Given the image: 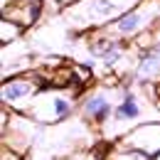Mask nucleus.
<instances>
[{
    "mask_svg": "<svg viewBox=\"0 0 160 160\" xmlns=\"http://www.w3.org/2000/svg\"><path fill=\"white\" fill-rule=\"evenodd\" d=\"M74 111H79V99L72 89L47 86L32 99L30 108L25 113L32 121H37L40 126H57L62 121L72 118Z\"/></svg>",
    "mask_w": 160,
    "mask_h": 160,
    "instance_id": "2",
    "label": "nucleus"
},
{
    "mask_svg": "<svg viewBox=\"0 0 160 160\" xmlns=\"http://www.w3.org/2000/svg\"><path fill=\"white\" fill-rule=\"evenodd\" d=\"M140 2L143 0H79L64 8V20L74 32L103 30Z\"/></svg>",
    "mask_w": 160,
    "mask_h": 160,
    "instance_id": "1",
    "label": "nucleus"
},
{
    "mask_svg": "<svg viewBox=\"0 0 160 160\" xmlns=\"http://www.w3.org/2000/svg\"><path fill=\"white\" fill-rule=\"evenodd\" d=\"M74 2H79V0H54V5H59L62 10H64V8H69V5H74Z\"/></svg>",
    "mask_w": 160,
    "mask_h": 160,
    "instance_id": "13",
    "label": "nucleus"
},
{
    "mask_svg": "<svg viewBox=\"0 0 160 160\" xmlns=\"http://www.w3.org/2000/svg\"><path fill=\"white\" fill-rule=\"evenodd\" d=\"M143 118V101H140L138 91L131 89V84L118 86V103L113 108L111 121L101 128L108 138L118 140L121 136H126L131 128H136V123Z\"/></svg>",
    "mask_w": 160,
    "mask_h": 160,
    "instance_id": "4",
    "label": "nucleus"
},
{
    "mask_svg": "<svg viewBox=\"0 0 160 160\" xmlns=\"http://www.w3.org/2000/svg\"><path fill=\"white\" fill-rule=\"evenodd\" d=\"M44 89L40 74L37 72H30V74H15V77H8L2 79V86H0V101L5 108L10 111H20L25 113L30 108L32 99Z\"/></svg>",
    "mask_w": 160,
    "mask_h": 160,
    "instance_id": "5",
    "label": "nucleus"
},
{
    "mask_svg": "<svg viewBox=\"0 0 160 160\" xmlns=\"http://www.w3.org/2000/svg\"><path fill=\"white\" fill-rule=\"evenodd\" d=\"M44 15V0H12L2 8V18L18 22L22 30H30Z\"/></svg>",
    "mask_w": 160,
    "mask_h": 160,
    "instance_id": "9",
    "label": "nucleus"
},
{
    "mask_svg": "<svg viewBox=\"0 0 160 160\" xmlns=\"http://www.w3.org/2000/svg\"><path fill=\"white\" fill-rule=\"evenodd\" d=\"M25 160H44V158H32V155H27Z\"/></svg>",
    "mask_w": 160,
    "mask_h": 160,
    "instance_id": "15",
    "label": "nucleus"
},
{
    "mask_svg": "<svg viewBox=\"0 0 160 160\" xmlns=\"http://www.w3.org/2000/svg\"><path fill=\"white\" fill-rule=\"evenodd\" d=\"M155 101H158V103H160V84H158V86H155Z\"/></svg>",
    "mask_w": 160,
    "mask_h": 160,
    "instance_id": "14",
    "label": "nucleus"
},
{
    "mask_svg": "<svg viewBox=\"0 0 160 160\" xmlns=\"http://www.w3.org/2000/svg\"><path fill=\"white\" fill-rule=\"evenodd\" d=\"M116 103H118V86H113V89L99 86V89H91L89 94H84L79 99V113L89 126L103 128L113 116Z\"/></svg>",
    "mask_w": 160,
    "mask_h": 160,
    "instance_id": "7",
    "label": "nucleus"
},
{
    "mask_svg": "<svg viewBox=\"0 0 160 160\" xmlns=\"http://www.w3.org/2000/svg\"><path fill=\"white\" fill-rule=\"evenodd\" d=\"M155 160H160V155H158V158H155Z\"/></svg>",
    "mask_w": 160,
    "mask_h": 160,
    "instance_id": "16",
    "label": "nucleus"
},
{
    "mask_svg": "<svg viewBox=\"0 0 160 160\" xmlns=\"http://www.w3.org/2000/svg\"><path fill=\"white\" fill-rule=\"evenodd\" d=\"M118 140L123 145H131V148H136V150H140V153H145L155 160L160 155V118L138 123L136 128H131Z\"/></svg>",
    "mask_w": 160,
    "mask_h": 160,
    "instance_id": "8",
    "label": "nucleus"
},
{
    "mask_svg": "<svg viewBox=\"0 0 160 160\" xmlns=\"http://www.w3.org/2000/svg\"><path fill=\"white\" fill-rule=\"evenodd\" d=\"M0 155H2V160H25L27 158V155H20V153H15V150H10V148H2Z\"/></svg>",
    "mask_w": 160,
    "mask_h": 160,
    "instance_id": "12",
    "label": "nucleus"
},
{
    "mask_svg": "<svg viewBox=\"0 0 160 160\" xmlns=\"http://www.w3.org/2000/svg\"><path fill=\"white\" fill-rule=\"evenodd\" d=\"M42 138V126L27 113L10 111V121L2 128V148H10L20 155H30L35 143Z\"/></svg>",
    "mask_w": 160,
    "mask_h": 160,
    "instance_id": "6",
    "label": "nucleus"
},
{
    "mask_svg": "<svg viewBox=\"0 0 160 160\" xmlns=\"http://www.w3.org/2000/svg\"><path fill=\"white\" fill-rule=\"evenodd\" d=\"M155 25H160V0H143L140 5L128 10L126 15H121L116 22H111L103 30L113 37L131 42L138 40L145 32H150V30H155Z\"/></svg>",
    "mask_w": 160,
    "mask_h": 160,
    "instance_id": "3",
    "label": "nucleus"
},
{
    "mask_svg": "<svg viewBox=\"0 0 160 160\" xmlns=\"http://www.w3.org/2000/svg\"><path fill=\"white\" fill-rule=\"evenodd\" d=\"M103 160H153V158L145 155V153H140V150H136V148H131V145H123L121 140H113L111 148L106 150Z\"/></svg>",
    "mask_w": 160,
    "mask_h": 160,
    "instance_id": "10",
    "label": "nucleus"
},
{
    "mask_svg": "<svg viewBox=\"0 0 160 160\" xmlns=\"http://www.w3.org/2000/svg\"><path fill=\"white\" fill-rule=\"evenodd\" d=\"M22 30L18 22L8 20V18H2V22H0V42H2V47H10L12 42H18L22 37Z\"/></svg>",
    "mask_w": 160,
    "mask_h": 160,
    "instance_id": "11",
    "label": "nucleus"
}]
</instances>
